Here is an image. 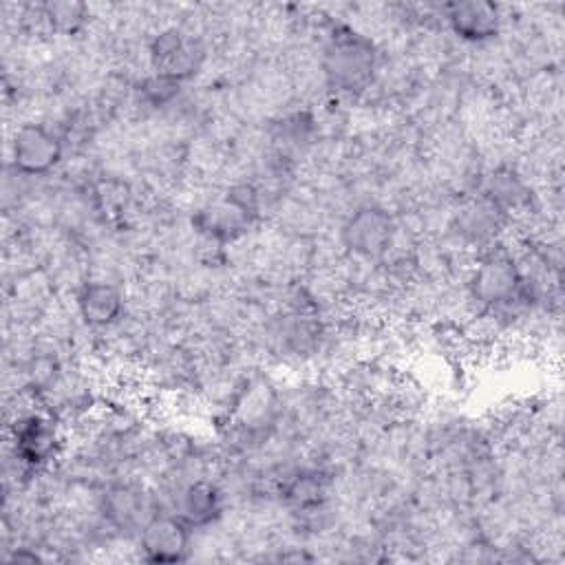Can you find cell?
I'll return each mask as SVG.
<instances>
[{
    "label": "cell",
    "mask_w": 565,
    "mask_h": 565,
    "mask_svg": "<svg viewBox=\"0 0 565 565\" xmlns=\"http://www.w3.org/2000/svg\"><path fill=\"white\" fill-rule=\"evenodd\" d=\"M128 294L124 285L88 278L75 294L73 307L82 327L88 331H108L128 313Z\"/></svg>",
    "instance_id": "obj_11"
},
{
    "label": "cell",
    "mask_w": 565,
    "mask_h": 565,
    "mask_svg": "<svg viewBox=\"0 0 565 565\" xmlns=\"http://www.w3.org/2000/svg\"><path fill=\"white\" fill-rule=\"evenodd\" d=\"M318 60L324 88L340 97H358L371 90L382 49L377 40L344 20L329 15L318 44Z\"/></svg>",
    "instance_id": "obj_1"
},
{
    "label": "cell",
    "mask_w": 565,
    "mask_h": 565,
    "mask_svg": "<svg viewBox=\"0 0 565 565\" xmlns=\"http://www.w3.org/2000/svg\"><path fill=\"white\" fill-rule=\"evenodd\" d=\"M463 291L472 313L497 311L516 300L532 302L523 289L514 252L501 243L477 252L475 263L466 271Z\"/></svg>",
    "instance_id": "obj_2"
},
{
    "label": "cell",
    "mask_w": 565,
    "mask_h": 565,
    "mask_svg": "<svg viewBox=\"0 0 565 565\" xmlns=\"http://www.w3.org/2000/svg\"><path fill=\"white\" fill-rule=\"evenodd\" d=\"M66 159V141L55 124L44 119L20 121L9 135L7 166L31 179L51 177Z\"/></svg>",
    "instance_id": "obj_4"
},
{
    "label": "cell",
    "mask_w": 565,
    "mask_h": 565,
    "mask_svg": "<svg viewBox=\"0 0 565 565\" xmlns=\"http://www.w3.org/2000/svg\"><path fill=\"white\" fill-rule=\"evenodd\" d=\"M150 71L177 77L181 82L194 79L207 62V40L179 22H168L148 35Z\"/></svg>",
    "instance_id": "obj_5"
},
{
    "label": "cell",
    "mask_w": 565,
    "mask_h": 565,
    "mask_svg": "<svg viewBox=\"0 0 565 565\" xmlns=\"http://www.w3.org/2000/svg\"><path fill=\"white\" fill-rule=\"evenodd\" d=\"M7 452L29 472L55 468L66 452V428L53 413L33 406L7 419Z\"/></svg>",
    "instance_id": "obj_3"
},
{
    "label": "cell",
    "mask_w": 565,
    "mask_h": 565,
    "mask_svg": "<svg viewBox=\"0 0 565 565\" xmlns=\"http://www.w3.org/2000/svg\"><path fill=\"white\" fill-rule=\"evenodd\" d=\"M444 29L459 40V44L483 46L497 42L505 26V7L488 0L446 2L441 7Z\"/></svg>",
    "instance_id": "obj_7"
},
{
    "label": "cell",
    "mask_w": 565,
    "mask_h": 565,
    "mask_svg": "<svg viewBox=\"0 0 565 565\" xmlns=\"http://www.w3.org/2000/svg\"><path fill=\"white\" fill-rule=\"evenodd\" d=\"M51 38L79 40L93 24V7L75 0L42 2Z\"/></svg>",
    "instance_id": "obj_13"
},
{
    "label": "cell",
    "mask_w": 565,
    "mask_h": 565,
    "mask_svg": "<svg viewBox=\"0 0 565 565\" xmlns=\"http://www.w3.org/2000/svg\"><path fill=\"white\" fill-rule=\"evenodd\" d=\"M141 561L181 563L190 558L194 547V530L188 527L172 510L154 512L135 536Z\"/></svg>",
    "instance_id": "obj_9"
},
{
    "label": "cell",
    "mask_w": 565,
    "mask_h": 565,
    "mask_svg": "<svg viewBox=\"0 0 565 565\" xmlns=\"http://www.w3.org/2000/svg\"><path fill=\"white\" fill-rule=\"evenodd\" d=\"M508 223L510 218L479 192L461 199L448 218L450 234L459 245L475 247L477 252L501 243Z\"/></svg>",
    "instance_id": "obj_8"
},
{
    "label": "cell",
    "mask_w": 565,
    "mask_h": 565,
    "mask_svg": "<svg viewBox=\"0 0 565 565\" xmlns=\"http://www.w3.org/2000/svg\"><path fill=\"white\" fill-rule=\"evenodd\" d=\"M477 188L479 194L492 201L510 221L512 216L527 214L534 207L532 183L514 166H494L486 177H481V183Z\"/></svg>",
    "instance_id": "obj_12"
},
{
    "label": "cell",
    "mask_w": 565,
    "mask_h": 565,
    "mask_svg": "<svg viewBox=\"0 0 565 565\" xmlns=\"http://www.w3.org/2000/svg\"><path fill=\"white\" fill-rule=\"evenodd\" d=\"M397 234V216L380 203L353 207L340 223L338 241L349 258L384 263Z\"/></svg>",
    "instance_id": "obj_6"
},
{
    "label": "cell",
    "mask_w": 565,
    "mask_h": 565,
    "mask_svg": "<svg viewBox=\"0 0 565 565\" xmlns=\"http://www.w3.org/2000/svg\"><path fill=\"white\" fill-rule=\"evenodd\" d=\"M168 510H172L194 532L212 530L227 512V492L221 481L212 477H196L172 492Z\"/></svg>",
    "instance_id": "obj_10"
}]
</instances>
